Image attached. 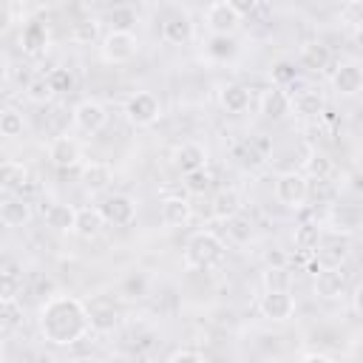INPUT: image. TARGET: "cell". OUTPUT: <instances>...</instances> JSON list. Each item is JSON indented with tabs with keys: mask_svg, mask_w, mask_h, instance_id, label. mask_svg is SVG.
<instances>
[{
	"mask_svg": "<svg viewBox=\"0 0 363 363\" xmlns=\"http://www.w3.org/2000/svg\"><path fill=\"white\" fill-rule=\"evenodd\" d=\"M40 337L51 346H74L91 332V312L74 295L51 292L37 312Z\"/></svg>",
	"mask_w": 363,
	"mask_h": 363,
	"instance_id": "obj_1",
	"label": "cell"
},
{
	"mask_svg": "<svg viewBox=\"0 0 363 363\" xmlns=\"http://www.w3.org/2000/svg\"><path fill=\"white\" fill-rule=\"evenodd\" d=\"M187 269H216L224 261V241L213 233V230H199L187 238L184 244V255H182Z\"/></svg>",
	"mask_w": 363,
	"mask_h": 363,
	"instance_id": "obj_2",
	"label": "cell"
},
{
	"mask_svg": "<svg viewBox=\"0 0 363 363\" xmlns=\"http://www.w3.org/2000/svg\"><path fill=\"white\" fill-rule=\"evenodd\" d=\"M272 193H275V201L289 207V210H301L309 199V179L306 173H298V170H286L275 179L272 184Z\"/></svg>",
	"mask_w": 363,
	"mask_h": 363,
	"instance_id": "obj_3",
	"label": "cell"
},
{
	"mask_svg": "<svg viewBox=\"0 0 363 363\" xmlns=\"http://www.w3.org/2000/svg\"><path fill=\"white\" fill-rule=\"evenodd\" d=\"M136 51H139V40H136L133 31L111 28V31L102 37V43H99V54H102V60L111 62V65H125V62H130V60L136 57Z\"/></svg>",
	"mask_w": 363,
	"mask_h": 363,
	"instance_id": "obj_4",
	"label": "cell"
},
{
	"mask_svg": "<svg viewBox=\"0 0 363 363\" xmlns=\"http://www.w3.org/2000/svg\"><path fill=\"white\" fill-rule=\"evenodd\" d=\"M162 116V102L150 91H136L125 99V119L133 128H150Z\"/></svg>",
	"mask_w": 363,
	"mask_h": 363,
	"instance_id": "obj_5",
	"label": "cell"
},
{
	"mask_svg": "<svg viewBox=\"0 0 363 363\" xmlns=\"http://www.w3.org/2000/svg\"><path fill=\"white\" fill-rule=\"evenodd\" d=\"M258 312L272 323H286L295 315V298L289 289H264L258 301Z\"/></svg>",
	"mask_w": 363,
	"mask_h": 363,
	"instance_id": "obj_6",
	"label": "cell"
},
{
	"mask_svg": "<svg viewBox=\"0 0 363 363\" xmlns=\"http://www.w3.org/2000/svg\"><path fill=\"white\" fill-rule=\"evenodd\" d=\"M207 28H210V34H227V37H233L241 28V14L227 0H216L207 9Z\"/></svg>",
	"mask_w": 363,
	"mask_h": 363,
	"instance_id": "obj_7",
	"label": "cell"
},
{
	"mask_svg": "<svg viewBox=\"0 0 363 363\" xmlns=\"http://www.w3.org/2000/svg\"><path fill=\"white\" fill-rule=\"evenodd\" d=\"M346 258H349V241H346V235H340L335 230L323 233V238H320V244L315 250V261L320 267H343Z\"/></svg>",
	"mask_w": 363,
	"mask_h": 363,
	"instance_id": "obj_8",
	"label": "cell"
},
{
	"mask_svg": "<svg viewBox=\"0 0 363 363\" xmlns=\"http://www.w3.org/2000/svg\"><path fill=\"white\" fill-rule=\"evenodd\" d=\"M48 159L60 170L79 167L82 164V145L74 136H54L51 145H48Z\"/></svg>",
	"mask_w": 363,
	"mask_h": 363,
	"instance_id": "obj_9",
	"label": "cell"
},
{
	"mask_svg": "<svg viewBox=\"0 0 363 363\" xmlns=\"http://www.w3.org/2000/svg\"><path fill=\"white\" fill-rule=\"evenodd\" d=\"M74 125L82 130V133H99L105 125H108V111L102 102L96 99H82L77 108H74Z\"/></svg>",
	"mask_w": 363,
	"mask_h": 363,
	"instance_id": "obj_10",
	"label": "cell"
},
{
	"mask_svg": "<svg viewBox=\"0 0 363 363\" xmlns=\"http://www.w3.org/2000/svg\"><path fill=\"white\" fill-rule=\"evenodd\" d=\"M99 210H102L105 221L113 224V227H128V224H133V218H136V201H133L130 196H125V193L108 196V199L99 204Z\"/></svg>",
	"mask_w": 363,
	"mask_h": 363,
	"instance_id": "obj_11",
	"label": "cell"
},
{
	"mask_svg": "<svg viewBox=\"0 0 363 363\" xmlns=\"http://www.w3.org/2000/svg\"><path fill=\"white\" fill-rule=\"evenodd\" d=\"M346 289V272L343 267H320L315 272V295L318 298H326V301H335L340 298Z\"/></svg>",
	"mask_w": 363,
	"mask_h": 363,
	"instance_id": "obj_12",
	"label": "cell"
},
{
	"mask_svg": "<svg viewBox=\"0 0 363 363\" xmlns=\"http://www.w3.org/2000/svg\"><path fill=\"white\" fill-rule=\"evenodd\" d=\"M162 40L167 45H187L193 40V20L184 11H173L162 23Z\"/></svg>",
	"mask_w": 363,
	"mask_h": 363,
	"instance_id": "obj_13",
	"label": "cell"
},
{
	"mask_svg": "<svg viewBox=\"0 0 363 363\" xmlns=\"http://www.w3.org/2000/svg\"><path fill=\"white\" fill-rule=\"evenodd\" d=\"M0 221L6 227H23L31 221V204L23 199V193H6L0 201Z\"/></svg>",
	"mask_w": 363,
	"mask_h": 363,
	"instance_id": "obj_14",
	"label": "cell"
},
{
	"mask_svg": "<svg viewBox=\"0 0 363 363\" xmlns=\"http://www.w3.org/2000/svg\"><path fill=\"white\" fill-rule=\"evenodd\" d=\"M332 88L337 96H354L363 88V68L357 62H343L332 74Z\"/></svg>",
	"mask_w": 363,
	"mask_h": 363,
	"instance_id": "obj_15",
	"label": "cell"
},
{
	"mask_svg": "<svg viewBox=\"0 0 363 363\" xmlns=\"http://www.w3.org/2000/svg\"><path fill=\"white\" fill-rule=\"evenodd\" d=\"M173 164H176V170H182V176L190 170L207 167V147L201 142H182L173 150Z\"/></svg>",
	"mask_w": 363,
	"mask_h": 363,
	"instance_id": "obj_16",
	"label": "cell"
},
{
	"mask_svg": "<svg viewBox=\"0 0 363 363\" xmlns=\"http://www.w3.org/2000/svg\"><path fill=\"white\" fill-rule=\"evenodd\" d=\"M79 182L85 187V193H102L111 182H113V170L108 162H85L82 164V173H79Z\"/></svg>",
	"mask_w": 363,
	"mask_h": 363,
	"instance_id": "obj_17",
	"label": "cell"
},
{
	"mask_svg": "<svg viewBox=\"0 0 363 363\" xmlns=\"http://www.w3.org/2000/svg\"><path fill=\"white\" fill-rule=\"evenodd\" d=\"M193 218V204L184 196H167L162 201V221L164 227H187Z\"/></svg>",
	"mask_w": 363,
	"mask_h": 363,
	"instance_id": "obj_18",
	"label": "cell"
},
{
	"mask_svg": "<svg viewBox=\"0 0 363 363\" xmlns=\"http://www.w3.org/2000/svg\"><path fill=\"white\" fill-rule=\"evenodd\" d=\"M43 218H45V224H48L54 233H74V224H77V207L48 201V207L43 204Z\"/></svg>",
	"mask_w": 363,
	"mask_h": 363,
	"instance_id": "obj_19",
	"label": "cell"
},
{
	"mask_svg": "<svg viewBox=\"0 0 363 363\" xmlns=\"http://www.w3.org/2000/svg\"><path fill=\"white\" fill-rule=\"evenodd\" d=\"M218 105L227 113H244L250 108V88L241 82H227L218 88Z\"/></svg>",
	"mask_w": 363,
	"mask_h": 363,
	"instance_id": "obj_20",
	"label": "cell"
},
{
	"mask_svg": "<svg viewBox=\"0 0 363 363\" xmlns=\"http://www.w3.org/2000/svg\"><path fill=\"white\" fill-rule=\"evenodd\" d=\"M292 111L298 116H303V119H320L323 111H326V99H323L320 91L306 88V91H301V94L292 96Z\"/></svg>",
	"mask_w": 363,
	"mask_h": 363,
	"instance_id": "obj_21",
	"label": "cell"
},
{
	"mask_svg": "<svg viewBox=\"0 0 363 363\" xmlns=\"http://www.w3.org/2000/svg\"><path fill=\"white\" fill-rule=\"evenodd\" d=\"M20 48L26 51V54H43L45 48H48V26L45 23H40V20H31V23H26L23 26V31H20Z\"/></svg>",
	"mask_w": 363,
	"mask_h": 363,
	"instance_id": "obj_22",
	"label": "cell"
},
{
	"mask_svg": "<svg viewBox=\"0 0 363 363\" xmlns=\"http://www.w3.org/2000/svg\"><path fill=\"white\" fill-rule=\"evenodd\" d=\"M210 213H213V218H218V221H227V218L238 216V213H241V193H238L235 187L218 190V193L213 196V201H210Z\"/></svg>",
	"mask_w": 363,
	"mask_h": 363,
	"instance_id": "obj_23",
	"label": "cell"
},
{
	"mask_svg": "<svg viewBox=\"0 0 363 363\" xmlns=\"http://www.w3.org/2000/svg\"><path fill=\"white\" fill-rule=\"evenodd\" d=\"M105 224H108V221H105V216H102V210H99V207H79V210H77L74 233H77L79 238L91 241V238H96V235L102 233V227H105Z\"/></svg>",
	"mask_w": 363,
	"mask_h": 363,
	"instance_id": "obj_24",
	"label": "cell"
},
{
	"mask_svg": "<svg viewBox=\"0 0 363 363\" xmlns=\"http://www.w3.org/2000/svg\"><path fill=\"white\" fill-rule=\"evenodd\" d=\"M88 312H91V332H96V335H108V332L119 329V323H122V315L113 303H94V306H88Z\"/></svg>",
	"mask_w": 363,
	"mask_h": 363,
	"instance_id": "obj_25",
	"label": "cell"
},
{
	"mask_svg": "<svg viewBox=\"0 0 363 363\" xmlns=\"http://www.w3.org/2000/svg\"><path fill=\"white\" fill-rule=\"evenodd\" d=\"M298 62H301V68H306V71H323V68H329V62H332V51H329V45L312 40V43H303V45H301Z\"/></svg>",
	"mask_w": 363,
	"mask_h": 363,
	"instance_id": "obj_26",
	"label": "cell"
},
{
	"mask_svg": "<svg viewBox=\"0 0 363 363\" xmlns=\"http://www.w3.org/2000/svg\"><path fill=\"white\" fill-rule=\"evenodd\" d=\"M289 111H292V96H289L281 85H275V88H269V91L264 94V99H261V113H264L267 119H284Z\"/></svg>",
	"mask_w": 363,
	"mask_h": 363,
	"instance_id": "obj_27",
	"label": "cell"
},
{
	"mask_svg": "<svg viewBox=\"0 0 363 363\" xmlns=\"http://www.w3.org/2000/svg\"><path fill=\"white\" fill-rule=\"evenodd\" d=\"M26 179H28V170H26L23 162L6 159V162L0 164V184H3L6 193H23Z\"/></svg>",
	"mask_w": 363,
	"mask_h": 363,
	"instance_id": "obj_28",
	"label": "cell"
},
{
	"mask_svg": "<svg viewBox=\"0 0 363 363\" xmlns=\"http://www.w3.org/2000/svg\"><path fill=\"white\" fill-rule=\"evenodd\" d=\"M320 238H323V227L320 224H312V221H301L292 230V244L301 252H315L318 244H320Z\"/></svg>",
	"mask_w": 363,
	"mask_h": 363,
	"instance_id": "obj_29",
	"label": "cell"
},
{
	"mask_svg": "<svg viewBox=\"0 0 363 363\" xmlns=\"http://www.w3.org/2000/svg\"><path fill=\"white\" fill-rule=\"evenodd\" d=\"M357 227H363V218H360V213L354 207H340V210L329 213V230H335V233L343 230V235H349Z\"/></svg>",
	"mask_w": 363,
	"mask_h": 363,
	"instance_id": "obj_30",
	"label": "cell"
},
{
	"mask_svg": "<svg viewBox=\"0 0 363 363\" xmlns=\"http://www.w3.org/2000/svg\"><path fill=\"white\" fill-rule=\"evenodd\" d=\"M227 224V238L233 241V244H250L252 241V235H255V230H252V221L247 218V216H233V218H227L224 221Z\"/></svg>",
	"mask_w": 363,
	"mask_h": 363,
	"instance_id": "obj_31",
	"label": "cell"
},
{
	"mask_svg": "<svg viewBox=\"0 0 363 363\" xmlns=\"http://www.w3.org/2000/svg\"><path fill=\"white\" fill-rule=\"evenodd\" d=\"M26 96H28L31 102H37V105H48V102L57 96V91H54V85H51L48 74H45V77L31 79V82L26 85Z\"/></svg>",
	"mask_w": 363,
	"mask_h": 363,
	"instance_id": "obj_32",
	"label": "cell"
},
{
	"mask_svg": "<svg viewBox=\"0 0 363 363\" xmlns=\"http://www.w3.org/2000/svg\"><path fill=\"white\" fill-rule=\"evenodd\" d=\"M20 323H23V309H20L17 298L14 301H0V329H3V335L14 332Z\"/></svg>",
	"mask_w": 363,
	"mask_h": 363,
	"instance_id": "obj_33",
	"label": "cell"
},
{
	"mask_svg": "<svg viewBox=\"0 0 363 363\" xmlns=\"http://www.w3.org/2000/svg\"><path fill=\"white\" fill-rule=\"evenodd\" d=\"M136 11L130 9V6H116V9H111L108 11V23H111V28H119V31H133L136 28Z\"/></svg>",
	"mask_w": 363,
	"mask_h": 363,
	"instance_id": "obj_34",
	"label": "cell"
},
{
	"mask_svg": "<svg viewBox=\"0 0 363 363\" xmlns=\"http://www.w3.org/2000/svg\"><path fill=\"white\" fill-rule=\"evenodd\" d=\"M210 184H213V173H210L207 167H199V170L184 173V187H187V193H193V196L207 193Z\"/></svg>",
	"mask_w": 363,
	"mask_h": 363,
	"instance_id": "obj_35",
	"label": "cell"
},
{
	"mask_svg": "<svg viewBox=\"0 0 363 363\" xmlns=\"http://www.w3.org/2000/svg\"><path fill=\"white\" fill-rule=\"evenodd\" d=\"M264 289H289L292 286V275L286 267H267L261 275Z\"/></svg>",
	"mask_w": 363,
	"mask_h": 363,
	"instance_id": "obj_36",
	"label": "cell"
},
{
	"mask_svg": "<svg viewBox=\"0 0 363 363\" xmlns=\"http://www.w3.org/2000/svg\"><path fill=\"white\" fill-rule=\"evenodd\" d=\"M23 113H17L14 108H6L3 113H0V133L6 136V139H17V136H23Z\"/></svg>",
	"mask_w": 363,
	"mask_h": 363,
	"instance_id": "obj_37",
	"label": "cell"
},
{
	"mask_svg": "<svg viewBox=\"0 0 363 363\" xmlns=\"http://www.w3.org/2000/svg\"><path fill=\"white\" fill-rule=\"evenodd\" d=\"M96 37H99V23H96V20H79V23H74V28H71V40H74L77 45H91Z\"/></svg>",
	"mask_w": 363,
	"mask_h": 363,
	"instance_id": "obj_38",
	"label": "cell"
},
{
	"mask_svg": "<svg viewBox=\"0 0 363 363\" xmlns=\"http://www.w3.org/2000/svg\"><path fill=\"white\" fill-rule=\"evenodd\" d=\"M207 54H210L213 60H230V57L235 54L233 37H227V34H213V37H210V45H207Z\"/></svg>",
	"mask_w": 363,
	"mask_h": 363,
	"instance_id": "obj_39",
	"label": "cell"
},
{
	"mask_svg": "<svg viewBox=\"0 0 363 363\" xmlns=\"http://www.w3.org/2000/svg\"><path fill=\"white\" fill-rule=\"evenodd\" d=\"M235 156L241 159V164H244V167H261V164H264V159H267V153H264L255 142H241V145L235 147Z\"/></svg>",
	"mask_w": 363,
	"mask_h": 363,
	"instance_id": "obj_40",
	"label": "cell"
},
{
	"mask_svg": "<svg viewBox=\"0 0 363 363\" xmlns=\"http://www.w3.org/2000/svg\"><path fill=\"white\" fill-rule=\"evenodd\" d=\"M303 173L312 176V179H329V173H332V159L323 156V153H312V156L303 162Z\"/></svg>",
	"mask_w": 363,
	"mask_h": 363,
	"instance_id": "obj_41",
	"label": "cell"
},
{
	"mask_svg": "<svg viewBox=\"0 0 363 363\" xmlns=\"http://www.w3.org/2000/svg\"><path fill=\"white\" fill-rule=\"evenodd\" d=\"M125 295L128 298H145L147 295V278L142 275V272H130L128 278H125Z\"/></svg>",
	"mask_w": 363,
	"mask_h": 363,
	"instance_id": "obj_42",
	"label": "cell"
},
{
	"mask_svg": "<svg viewBox=\"0 0 363 363\" xmlns=\"http://www.w3.org/2000/svg\"><path fill=\"white\" fill-rule=\"evenodd\" d=\"M48 79H51V85H54L57 94H65V91L74 88V74L68 68H51L48 71Z\"/></svg>",
	"mask_w": 363,
	"mask_h": 363,
	"instance_id": "obj_43",
	"label": "cell"
},
{
	"mask_svg": "<svg viewBox=\"0 0 363 363\" xmlns=\"http://www.w3.org/2000/svg\"><path fill=\"white\" fill-rule=\"evenodd\" d=\"M269 74H272V82H275V85H289V82H295V65L286 62V60L275 62Z\"/></svg>",
	"mask_w": 363,
	"mask_h": 363,
	"instance_id": "obj_44",
	"label": "cell"
},
{
	"mask_svg": "<svg viewBox=\"0 0 363 363\" xmlns=\"http://www.w3.org/2000/svg\"><path fill=\"white\" fill-rule=\"evenodd\" d=\"M167 360L170 363H179V360H207V354H204V349H193V346H179V349H173L170 354H167Z\"/></svg>",
	"mask_w": 363,
	"mask_h": 363,
	"instance_id": "obj_45",
	"label": "cell"
},
{
	"mask_svg": "<svg viewBox=\"0 0 363 363\" xmlns=\"http://www.w3.org/2000/svg\"><path fill=\"white\" fill-rule=\"evenodd\" d=\"M264 264L267 267H286V252L278 250V247H272V250L264 252Z\"/></svg>",
	"mask_w": 363,
	"mask_h": 363,
	"instance_id": "obj_46",
	"label": "cell"
},
{
	"mask_svg": "<svg viewBox=\"0 0 363 363\" xmlns=\"http://www.w3.org/2000/svg\"><path fill=\"white\" fill-rule=\"evenodd\" d=\"M227 3H230L241 17H250V14L258 9V0H227Z\"/></svg>",
	"mask_w": 363,
	"mask_h": 363,
	"instance_id": "obj_47",
	"label": "cell"
},
{
	"mask_svg": "<svg viewBox=\"0 0 363 363\" xmlns=\"http://www.w3.org/2000/svg\"><path fill=\"white\" fill-rule=\"evenodd\" d=\"M301 360H320V363H332L335 357H332L329 352H318V349H312V352H301Z\"/></svg>",
	"mask_w": 363,
	"mask_h": 363,
	"instance_id": "obj_48",
	"label": "cell"
},
{
	"mask_svg": "<svg viewBox=\"0 0 363 363\" xmlns=\"http://www.w3.org/2000/svg\"><path fill=\"white\" fill-rule=\"evenodd\" d=\"M352 306H354L357 315H363V284L354 289V295H352Z\"/></svg>",
	"mask_w": 363,
	"mask_h": 363,
	"instance_id": "obj_49",
	"label": "cell"
},
{
	"mask_svg": "<svg viewBox=\"0 0 363 363\" xmlns=\"http://www.w3.org/2000/svg\"><path fill=\"white\" fill-rule=\"evenodd\" d=\"M354 45H357V48H363V26H357V28H354Z\"/></svg>",
	"mask_w": 363,
	"mask_h": 363,
	"instance_id": "obj_50",
	"label": "cell"
},
{
	"mask_svg": "<svg viewBox=\"0 0 363 363\" xmlns=\"http://www.w3.org/2000/svg\"><path fill=\"white\" fill-rule=\"evenodd\" d=\"M343 6H363V0H340Z\"/></svg>",
	"mask_w": 363,
	"mask_h": 363,
	"instance_id": "obj_51",
	"label": "cell"
},
{
	"mask_svg": "<svg viewBox=\"0 0 363 363\" xmlns=\"http://www.w3.org/2000/svg\"><path fill=\"white\" fill-rule=\"evenodd\" d=\"M360 235H363V227H360Z\"/></svg>",
	"mask_w": 363,
	"mask_h": 363,
	"instance_id": "obj_52",
	"label": "cell"
}]
</instances>
